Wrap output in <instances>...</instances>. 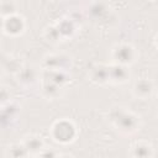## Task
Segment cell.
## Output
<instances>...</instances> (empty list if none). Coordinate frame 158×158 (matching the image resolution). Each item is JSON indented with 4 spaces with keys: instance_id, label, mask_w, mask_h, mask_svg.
<instances>
[{
    "instance_id": "cell-1",
    "label": "cell",
    "mask_w": 158,
    "mask_h": 158,
    "mask_svg": "<svg viewBox=\"0 0 158 158\" xmlns=\"http://www.w3.org/2000/svg\"><path fill=\"white\" fill-rule=\"evenodd\" d=\"M27 149H41L42 147V142L38 137H31L28 139V142L26 143Z\"/></svg>"
}]
</instances>
